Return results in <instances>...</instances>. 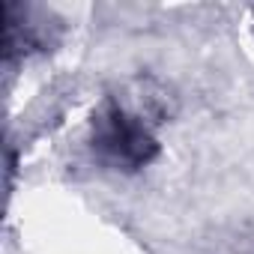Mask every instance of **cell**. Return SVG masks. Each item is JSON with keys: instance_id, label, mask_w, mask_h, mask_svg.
Masks as SVG:
<instances>
[{"instance_id": "obj_1", "label": "cell", "mask_w": 254, "mask_h": 254, "mask_svg": "<svg viewBox=\"0 0 254 254\" xmlns=\"http://www.w3.org/2000/svg\"><path fill=\"white\" fill-rule=\"evenodd\" d=\"M93 150L111 168H144L156 156V138L138 114L123 105H108L96 120Z\"/></svg>"}]
</instances>
